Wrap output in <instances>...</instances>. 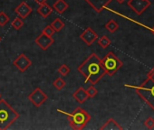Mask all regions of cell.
<instances>
[{
  "label": "cell",
  "mask_w": 154,
  "mask_h": 130,
  "mask_svg": "<svg viewBox=\"0 0 154 130\" xmlns=\"http://www.w3.org/2000/svg\"><path fill=\"white\" fill-rule=\"evenodd\" d=\"M85 1L96 13H101L112 1V0H85Z\"/></svg>",
  "instance_id": "11"
},
{
  "label": "cell",
  "mask_w": 154,
  "mask_h": 130,
  "mask_svg": "<svg viewBox=\"0 0 154 130\" xmlns=\"http://www.w3.org/2000/svg\"><path fill=\"white\" fill-rule=\"evenodd\" d=\"M8 22H9V16L4 11L0 12V26L1 27L5 26Z\"/></svg>",
  "instance_id": "21"
},
{
  "label": "cell",
  "mask_w": 154,
  "mask_h": 130,
  "mask_svg": "<svg viewBox=\"0 0 154 130\" xmlns=\"http://www.w3.org/2000/svg\"><path fill=\"white\" fill-rule=\"evenodd\" d=\"M42 33H44L45 34H46L47 36H49V37H53V35L54 34V30L53 29V27L49 25H46L45 28H44V30L42 31Z\"/></svg>",
  "instance_id": "25"
},
{
  "label": "cell",
  "mask_w": 154,
  "mask_h": 130,
  "mask_svg": "<svg viewBox=\"0 0 154 130\" xmlns=\"http://www.w3.org/2000/svg\"><path fill=\"white\" fill-rule=\"evenodd\" d=\"M50 25L53 27L54 32H60L64 27V23L60 18H56L52 22V24Z\"/></svg>",
  "instance_id": "18"
},
{
  "label": "cell",
  "mask_w": 154,
  "mask_h": 130,
  "mask_svg": "<svg viewBox=\"0 0 154 130\" xmlns=\"http://www.w3.org/2000/svg\"><path fill=\"white\" fill-rule=\"evenodd\" d=\"M127 87H132L135 89L137 94L144 100V102L154 111V82L147 79L140 86L125 85Z\"/></svg>",
  "instance_id": "4"
},
{
  "label": "cell",
  "mask_w": 154,
  "mask_h": 130,
  "mask_svg": "<svg viewBox=\"0 0 154 130\" xmlns=\"http://www.w3.org/2000/svg\"><path fill=\"white\" fill-rule=\"evenodd\" d=\"M101 130H122L123 127L113 118H109L101 127Z\"/></svg>",
  "instance_id": "13"
},
{
  "label": "cell",
  "mask_w": 154,
  "mask_h": 130,
  "mask_svg": "<svg viewBox=\"0 0 154 130\" xmlns=\"http://www.w3.org/2000/svg\"><path fill=\"white\" fill-rule=\"evenodd\" d=\"M72 129L82 130L91 120V115L84 108L77 107L72 113H64Z\"/></svg>",
  "instance_id": "3"
},
{
  "label": "cell",
  "mask_w": 154,
  "mask_h": 130,
  "mask_svg": "<svg viewBox=\"0 0 154 130\" xmlns=\"http://www.w3.org/2000/svg\"><path fill=\"white\" fill-rule=\"evenodd\" d=\"M98 34L91 27L86 28L81 34H80V38L81 40H83L87 45H92L97 39H98Z\"/></svg>",
  "instance_id": "9"
},
{
  "label": "cell",
  "mask_w": 154,
  "mask_h": 130,
  "mask_svg": "<svg viewBox=\"0 0 154 130\" xmlns=\"http://www.w3.org/2000/svg\"><path fill=\"white\" fill-rule=\"evenodd\" d=\"M0 99H2V95H1V93H0Z\"/></svg>",
  "instance_id": "31"
},
{
  "label": "cell",
  "mask_w": 154,
  "mask_h": 130,
  "mask_svg": "<svg viewBox=\"0 0 154 130\" xmlns=\"http://www.w3.org/2000/svg\"><path fill=\"white\" fill-rule=\"evenodd\" d=\"M127 5L137 15H141L150 6L149 0H129Z\"/></svg>",
  "instance_id": "7"
},
{
  "label": "cell",
  "mask_w": 154,
  "mask_h": 130,
  "mask_svg": "<svg viewBox=\"0 0 154 130\" xmlns=\"http://www.w3.org/2000/svg\"><path fill=\"white\" fill-rule=\"evenodd\" d=\"M148 79L151 80L154 82V67L148 72Z\"/></svg>",
  "instance_id": "27"
},
{
  "label": "cell",
  "mask_w": 154,
  "mask_h": 130,
  "mask_svg": "<svg viewBox=\"0 0 154 130\" xmlns=\"http://www.w3.org/2000/svg\"><path fill=\"white\" fill-rule=\"evenodd\" d=\"M88 98H94L97 94H98V90L94 87V85L90 86L87 90H86Z\"/></svg>",
  "instance_id": "24"
},
{
  "label": "cell",
  "mask_w": 154,
  "mask_h": 130,
  "mask_svg": "<svg viewBox=\"0 0 154 130\" xmlns=\"http://www.w3.org/2000/svg\"><path fill=\"white\" fill-rule=\"evenodd\" d=\"M70 72H71V70H70L69 66H67L66 64H62L61 66L58 68V72H59V73L61 74V76H63V77H64V76H66L67 74H69Z\"/></svg>",
  "instance_id": "22"
},
{
  "label": "cell",
  "mask_w": 154,
  "mask_h": 130,
  "mask_svg": "<svg viewBox=\"0 0 154 130\" xmlns=\"http://www.w3.org/2000/svg\"><path fill=\"white\" fill-rule=\"evenodd\" d=\"M72 97L75 99V100L79 104H84L86 101V99H88V95H87L86 90L82 87H80L76 90V91L72 94Z\"/></svg>",
  "instance_id": "14"
},
{
  "label": "cell",
  "mask_w": 154,
  "mask_h": 130,
  "mask_svg": "<svg viewBox=\"0 0 154 130\" xmlns=\"http://www.w3.org/2000/svg\"><path fill=\"white\" fill-rule=\"evenodd\" d=\"M69 7L68 4L64 0H56L53 5V9H54L58 14L62 15L64 13V11Z\"/></svg>",
  "instance_id": "16"
},
{
  "label": "cell",
  "mask_w": 154,
  "mask_h": 130,
  "mask_svg": "<svg viewBox=\"0 0 154 130\" xmlns=\"http://www.w3.org/2000/svg\"><path fill=\"white\" fill-rule=\"evenodd\" d=\"M20 115L3 99H0V130L8 129Z\"/></svg>",
  "instance_id": "2"
},
{
  "label": "cell",
  "mask_w": 154,
  "mask_h": 130,
  "mask_svg": "<svg viewBox=\"0 0 154 130\" xmlns=\"http://www.w3.org/2000/svg\"><path fill=\"white\" fill-rule=\"evenodd\" d=\"M53 12V7H51L48 4L45 3L42 5H39L37 7V13L43 17V18H46L48 17L51 13Z\"/></svg>",
  "instance_id": "15"
},
{
  "label": "cell",
  "mask_w": 154,
  "mask_h": 130,
  "mask_svg": "<svg viewBox=\"0 0 154 130\" xmlns=\"http://www.w3.org/2000/svg\"><path fill=\"white\" fill-rule=\"evenodd\" d=\"M53 86L57 90H62L64 87H65V81L63 80V78H57L54 82H53Z\"/></svg>",
  "instance_id": "20"
},
{
  "label": "cell",
  "mask_w": 154,
  "mask_h": 130,
  "mask_svg": "<svg viewBox=\"0 0 154 130\" xmlns=\"http://www.w3.org/2000/svg\"><path fill=\"white\" fill-rule=\"evenodd\" d=\"M0 42H1V36H0Z\"/></svg>",
  "instance_id": "32"
},
{
  "label": "cell",
  "mask_w": 154,
  "mask_h": 130,
  "mask_svg": "<svg viewBox=\"0 0 154 130\" xmlns=\"http://www.w3.org/2000/svg\"><path fill=\"white\" fill-rule=\"evenodd\" d=\"M24 25V22H23V19H21L19 16L15 18L12 22V27L16 30H19L22 26Z\"/></svg>",
  "instance_id": "23"
},
{
  "label": "cell",
  "mask_w": 154,
  "mask_h": 130,
  "mask_svg": "<svg viewBox=\"0 0 154 130\" xmlns=\"http://www.w3.org/2000/svg\"><path fill=\"white\" fill-rule=\"evenodd\" d=\"M116 1H117V2H118L119 4H122V3H123L124 1H126V0H116Z\"/></svg>",
  "instance_id": "29"
},
{
  "label": "cell",
  "mask_w": 154,
  "mask_h": 130,
  "mask_svg": "<svg viewBox=\"0 0 154 130\" xmlns=\"http://www.w3.org/2000/svg\"><path fill=\"white\" fill-rule=\"evenodd\" d=\"M34 1H35L36 4H38V5H42V4H45V3H46L47 0H34Z\"/></svg>",
  "instance_id": "28"
},
{
  "label": "cell",
  "mask_w": 154,
  "mask_h": 130,
  "mask_svg": "<svg viewBox=\"0 0 154 130\" xmlns=\"http://www.w3.org/2000/svg\"><path fill=\"white\" fill-rule=\"evenodd\" d=\"M144 126L148 129H152L154 127V118L152 117H149L145 121H144Z\"/></svg>",
  "instance_id": "26"
},
{
  "label": "cell",
  "mask_w": 154,
  "mask_h": 130,
  "mask_svg": "<svg viewBox=\"0 0 154 130\" xmlns=\"http://www.w3.org/2000/svg\"><path fill=\"white\" fill-rule=\"evenodd\" d=\"M35 43L44 51H46L52 44H54V41L52 37L47 36L46 34H45L44 33H41L35 39Z\"/></svg>",
  "instance_id": "10"
},
{
  "label": "cell",
  "mask_w": 154,
  "mask_h": 130,
  "mask_svg": "<svg viewBox=\"0 0 154 130\" xmlns=\"http://www.w3.org/2000/svg\"><path fill=\"white\" fill-rule=\"evenodd\" d=\"M102 62L109 76H113L122 67V61L112 52H109L102 59Z\"/></svg>",
  "instance_id": "5"
},
{
  "label": "cell",
  "mask_w": 154,
  "mask_h": 130,
  "mask_svg": "<svg viewBox=\"0 0 154 130\" xmlns=\"http://www.w3.org/2000/svg\"><path fill=\"white\" fill-rule=\"evenodd\" d=\"M13 65L18 69L19 72H25L32 65V61L25 53H21L17 57L16 60H14Z\"/></svg>",
  "instance_id": "8"
},
{
  "label": "cell",
  "mask_w": 154,
  "mask_h": 130,
  "mask_svg": "<svg viewBox=\"0 0 154 130\" xmlns=\"http://www.w3.org/2000/svg\"><path fill=\"white\" fill-rule=\"evenodd\" d=\"M104 27H105V28H106V30H108L110 33L113 34V33H115V32L118 30V28H119V25H118V23H117L115 20L111 19V20H109V21L105 24Z\"/></svg>",
  "instance_id": "17"
},
{
  "label": "cell",
  "mask_w": 154,
  "mask_h": 130,
  "mask_svg": "<svg viewBox=\"0 0 154 130\" xmlns=\"http://www.w3.org/2000/svg\"><path fill=\"white\" fill-rule=\"evenodd\" d=\"M151 33H152V34H154V26H153V27L151 28Z\"/></svg>",
  "instance_id": "30"
},
{
  "label": "cell",
  "mask_w": 154,
  "mask_h": 130,
  "mask_svg": "<svg viewBox=\"0 0 154 130\" xmlns=\"http://www.w3.org/2000/svg\"><path fill=\"white\" fill-rule=\"evenodd\" d=\"M97 43H98V44H99L102 48L106 49L107 47L110 46V44H111V40H110L106 35H103V36H101V37H98Z\"/></svg>",
  "instance_id": "19"
},
{
  "label": "cell",
  "mask_w": 154,
  "mask_h": 130,
  "mask_svg": "<svg viewBox=\"0 0 154 130\" xmlns=\"http://www.w3.org/2000/svg\"><path fill=\"white\" fill-rule=\"evenodd\" d=\"M32 11H33V9L30 7V6H28V4L26 1L21 2L17 7V8H15L16 14H17V16L21 19H26L32 13Z\"/></svg>",
  "instance_id": "12"
},
{
  "label": "cell",
  "mask_w": 154,
  "mask_h": 130,
  "mask_svg": "<svg viewBox=\"0 0 154 130\" xmlns=\"http://www.w3.org/2000/svg\"><path fill=\"white\" fill-rule=\"evenodd\" d=\"M28 99L30 100V102H32V104L36 107L39 108L41 107L48 99V96L40 89V88H35L29 95H28Z\"/></svg>",
  "instance_id": "6"
},
{
  "label": "cell",
  "mask_w": 154,
  "mask_h": 130,
  "mask_svg": "<svg viewBox=\"0 0 154 130\" xmlns=\"http://www.w3.org/2000/svg\"><path fill=\"white\" fill-rule=\"evenodd\" d=\"M77 71L85 77V83L90 82L92 85L98 83L99 81H101V79L106 74L102 59L96 53L90 54L85 61L79 65Z\"/></svg>",
  "instance_id": "1"
}]
</instances>
